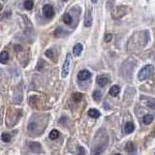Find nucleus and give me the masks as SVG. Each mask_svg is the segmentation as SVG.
<instances>
[{
    "label": "nucleus",
    "mask_w": 155,
    "mask_h": 155,
    "mask_svg": "<svg viewBox=\"0 0 155 155\" xmlns=\"http://www.w3.org/2000/svg\"><path fill=\"white\" fill-rule=\"evenodd\" d=\"M43 14L47 19H51L52 16H54L53 7H52L51 4H46L45 6L43 7Z\"/></svg>",
    "instance_id": "nucleus-4"
},
{
    "label": "nucleus",
    "mask_w": 155,
    "mask_h": 155,
    "mask_svg": "<svg viewBox=\"0 0 155 155\" xmlns=\"http://www.w3.org/2000/svg\"><path fill=\"white\" fill-rule=\"evenodd\" d=\"M62 19H63V21H64V23L68 24V25H70V24L73 23V19H72V16H71V15L69 13L64 14Z\"/></svg>",
    "instance_id": "nucleus-14"
},
{
    "label": "nucleus",
    "mask_w": 155,
    "mask_h": 155,
    "mask_svg": "<svg viewBox=\"0 0 155 155\" xmlns=\"http://www.w3.org/2000/svg\"><path fill=\"white\" fill-rule=\"evenodd\" d=\"M147 106L151 109H155V99H148V101L146 102Z\"/></svg>",
    "instance_id": "nucleus-22"
},
{
    "label": "nucleus",
    "mask_w": 155,
    "mask_h": 155,
    "mask_svg": "<svg viewBox=\"0 0 155 155\" xmlns=\"http://www.w3.org/2000/svg\"><path fill=\"white\" fill-rule=\"evenodd\" d=\"M8 59H9V54H8L7 51H2L1 54H0V61H1V63H6L8 61Z\"/></svg>",
    "instance_id": "nucleus-15"
},
{
    "label": "nucleus",
    "mask_w": 155,
    "mask_h": 155,
    "mask_svg": "<svg viewBox=\"0 0 155 155\" xmlns=\"http://www.w3.org/2000/svg\"><path fill=\"white\" fill-rule=\"evenodd\" d=\"M82 99V94L80 92H76L73 94V100L75 102H80Z\"/></svg>",
    "instance_id": "nucleus-21"
},
{
    "label": "nucleus",
    "mask_w": 155,
    "mask_h": 155,
    "mask_svg": "<svg viewBox=\"0 0 155 155\" xmlns=\"http://www.w3.org/2000/svg\"><path fill=\"white\" fill-rule=\"evenodd\" d=\"M71 55L70 53H67L65 58L64 64L62 66V70H61V77L62 78H66L68 76L69 72H70V65H71Z\"/></svg>",
    "instance_id": "nucleus-3"
},
{
    "label": "nucleus",
    "mask_w": 155,
    "mask_h": 155,
    "mask_svg": "<svg viewBox=\"0 0 155 155\" xmlns=\"http://www.w3.org/2000/svg\"><path fill=\"white\" fill-rule=\"evenodd\" d=\"M1 139L4 143H9L11 139H12V137H11V135L8 134V133H2Z\"/></svg>",
    "instance_id": "nucleus-19"
},
{
    "label": "nucleus",
    "mask_w": 155,
    "mask_h": 155,
    "mask_svg": "<svg viewBox=\"0 0 155 155\" xmlns=\"http://www.w3.org/2000/svg\"><path fill=\"white\" fill-rule=\"evenodd\" d=\"M82 44H77L76 46L74 47V49H73V53H74V55L75 56H80L81 55V53H82Z\"/></svg>",
    "instance_id": "nucleus-9"
},
{
    "label": "nucleus",
    "mask_w": 155,
    "mask_h": 155,
    "mask_svg": "<svg viewBox=\"0 0 155 155\" xmlns=\"http://www.w3.org/2000/svg\"><path fill=\"white\" fill-rule=\"evenodd\" d=\"M152 121H153V116L151 115H145L143 117V122L146 124V125H147V124H150Z\"/></svg>",
    "instance_id": "nucleus-16"
},
{
    "label": "nucleus",
    "mask_w": 155,
    "mask_h": 155,
    "mask_svg": "<svg viewBox=\"0 0 155 155\" xmlns=\"http://www.w3.org/2000/svg\"><path fill=\"white\" fill-rule=\"evenodd\" d=\"M92 97H93V99L95 100L96 102H99L101 100V98H102V93H101V91H99V90H95L93 92L92 94Z\"/></svg>",
    "instance_id": "nucleus-17"
},
{
    "label": "nucleus",
    "mask_w": 155,
    "mask_h": 155,
    "mask_svg": "<svg viewBox=\"0 0 155 155\" xmlns=\"http://www.w3.org/2000/svg\"><path fill=\"white\" fill-rule=\"evenodd\" d=\"M96 82H97V84L101 87H104L110 82V78L107 76V75H100V76L97 77L96 79Z\"/></svg>",
    "instance_id": "nucleus-5"
},
{
    "label": "nucleus",
    "mask_w": 155,
    "mask_h": 155,
    "mask_svg": "<svg viewBox=\"0 0 155 155\" xmlns=\"http://www.w3.org/2000/svg\"><path fill=\"white\" fill-rule=\"evenodd\" d=\"M109 145V137L107 133L100 130L98 134L96 135L95 140H94V145L92 147V155H100L103 153L105 149L107 148Z\"/></svg>",
    "instance_id": "nucleus-1"
},
{
    "label": "nucleus",
    "mask_w": 155,
    "mask_h": 155,
    "mask_svg": "<svg viewBox=\"0 0 155 155\" xmlns=\"http://www.w3.org/2000/svg\"><path fill=\"white\" fill-rule=\"evenodd\" d=\"M125 149L128 153L132 154V153H135L136 151V147H135V145L132 142H129L126 143V146H125Z\"/></svg>",
    "instance_id": "nucleus-12"
},
{
    "label": "nucleus",
    "mask_w": 155,
    "mask_h": 155,
    "mask_svg": "<svg viewBox=\"0 0 155 155\" xmlns=\"http://www.w3.org/2000/svg\"><path fill=\"white\" fill-rule=\"evenodd\" d=\"M23 6L26 10H31L33 8V1H31V0H25L23 3Z\"/></svg>",
    "instance_id": "nucleus-20"
},
{
    "label": "nucleus",
    "mask_w": 155,
    "mask_h": 155,
    "mask_svg": "<svg viewBox=\"0 0 155 155\" xmlns=\"http://www.w3.org/2000/svg\"><path fill=\"white\" fill-rule=\"evenodd\" d=\"M64 1H67V0H64Z\"/></svg>",
    "instance_id": "nucleus-27"
},
{
    "label": "nucleus",
    "mask_w": 155,
    "mask_h": 155,
    "mask_svg": "<svg viewBox=\"0 0 155 155\" xmlns=\"http://www.w3.org/2000/svg\"><path fill=\"white\" fill-rule=\"evenodd\" d=\"M59 137V132L57 130H51V132L49 133V139L51 140H55Z\"/></svg>",
    "instance_id": "nucleus-18"
},
{
    "label": "nucleus",
    "mask_w": 155,
    "mask_h": 155,
    "mask_svg": "<svg viewBox=\"0 0 155 155\" xmlns=\"http://www.w3.org/2000/svg\"><path fill=\"white\" fill-rule=\"evenodd\" d=\"M92 16H91L90 10H88L86 12V16H85V21H84V26L85 27H90L91 24H92Z\"/></svg>",
    "instance_id": "nucleus-8"
},
{
    "label": "nucleus",
    "mask_w": 155,
    "mask_h": 155,
    "mask_svg": "<svg viewBox=\"0 0 155 155\" xmlns=\"http://www.w3.org/2000/svg\"><path fill=\"white\" fill-rule=\"evenodd\" d=\"M115 155H121V154H119V153H117V154H115Z\"/></svg>",
    "instance_id": "nucleus-26"
},
{
    "label": "nucleus",
    "mask_w": 155,
    "mask_h": 155,
    "mask_svg": "<svg viewBox=\"0 0 155 155\" xmlns=\"http://www.w3.org/2000/svg\"><path fill=\"white\" fill-rule=\"evenodd\" d=\"M110 40H112V34H107L105 36V41L106 42H110Z\"/></svg>",
    "instance_id": "nucleus-24"
},
{
    "label": "nucleus",
    "mask_w": 155,
    "mask_h": 155,
    "mask_svg": "<svg viewBox=\"0 0 155 155\" xmlns=\"http://www.w3.org/2000/svg\"><path fill=\"white\" fill-rule=\"evenodd\" d=\"M29 148L30 150L34 153H39V152L42 151V147H41V145L39 143H35V142H31L29 143Z\"/></svg>",
    "instance_id": "nucleus-7"
},
{
    "label": "nucleus",
    "mask_w": 155,
    "mask_h": 155,
    "mask_svg": "<svg viewBox=\"0 0 155 155\" xmlns=\"http://www.w3.org/2000/svg\"><path fill=\"white\" fill-rule=\"evenodd\" d=\"M90 77H91L90 72L87 71V70H82V71H80L79 74H78V79L82 82V81H87Z\"/></svg>",
    "instance_id": "nucleus-6"
},
{
    "label": "nucleus",
    "mask_w": 155,
    "mask_h": 155,
    "mask_svg": "<svg viewBox=\"0 0 155 155\" xmlns=\"http://www.w3.org/2000/svg\"><path fill=\"white\" fill-rule=\"evenodd\" d=\"M78 155H85V151L82 146H79L78 147Z\"/></svg>",
    "instance_id": "nucleus-23"
},
{
    "label": "nucleus",
    "mask_w": 155,
    "mask_h": 155,
    "mask_svg": "<svg viewBox=\"0 0 155 155\" xmlns=\"http://www.w3.org/2000/svg\"><path fill=\"white\" fill-rule=\"evenodd\" d=\"M120 92V87L118 85H112L110 89V94L113 97H116Z\"/></svg>",
    "instance_id": "nucleus-11"
},
{
    "label": "nucleus",
    "mask_w": 155,
    "mask_h": 155,
    "mask_svg": "<svg viewBox=\"0 0 155 155\" xmlns=\"http://www.w3.org/2000/svg\"><path fill=\"white\" fill-rule=\"evenodd\" d=\"M135 129V125L134 123L131 122V121H129V122H127L125 124V126H124V131H125L127 134H130V133H132L134 131Z\"/></svg>",
    "instance_id": "nucleus-10"
},
{
    "label": "nucleus",
    "mask_w": 155,
    "mask_h": 155,
    "mask_svg": "<svg viewBox=\"0 0 155 155\" xmlns=\"http://www.w3.org/2000/svg\"><path fill=\"white\" fill-rule=\"evenodd\" d=\"M88 115L90 116V117L92 118H98L100 117L101 113L99 110H97L96 109H90L89 110H88Z\"/></svg>",
    "instance_id": "nucleus-13"
},
{
    "label": "nucleus",
    "mask_w": 155,
    "mask_h": 155,
    "mask_svg": "<svg viewBox=\"0 0 155 155\" xmlns=\"http://www.w3.org/2000/svg\"><path fill=\"white\" fill-rule=\"evenodd\" d=\"M91 2H92V3H94V4H96L97 2H98V0H91Z\"/></svg>",
    "instance_id": "nucleus-25"
},
{
    "label": "nucleus",
    "mask_w": 155,
    "mask_h": 155,
    "mask_svg": "<svg viewBox=\"0 0 155 155\" xmlns=\"http://www.w3.org/2000/svg\"><path fill=\"white\" fill-rule=\"evenodd\" d=\"M154 72V67L152 65H145V67H143L141 69V71L139 72V75H138V79L140 80L141 82L145 81L147 78H149L152 75V73Z\"/></svg>",
    "instance_id": "nucleus-2"
}]
</instances>
